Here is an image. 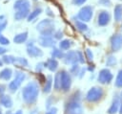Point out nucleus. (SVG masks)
I'll list each match as a JSON object with an SVG mask.
<instances>
[{"mask_svg": "<svg viewBox=\"0 0 122 114\" xmlns=\"http://www.w3.org/2000/svg\"><path fill=\"white\" fill-rule=\"evenodd\" d=\"M44 68H45V63H44V62H39V63H38V64L36 65L35 71L39 73V72H41V71H42V70H43Z\"/></svg>", "mask_w": 122, "mask_h": 114, "instance_id": "obj_38", "label": "nucleus"}, {"mask_svg": "<svg viewBox=\"0 0 122 114\" xmlns=\"http://www.w3.org/2000/svg\"><path fill=\"white\" fill-rule=\"evenodd\" d=\"M111 21V14L107 11H101L97 17V24L100 27L107 26Z\"/></svg>", "mask_w": 122, "mask_h": 114, "instance_id": "obj_13", "label": "nucleus"}, {"mask_svg": "<svg viewBox=\"0 0 122 114\" xmlns=\"http://www.w3.org/2000/svg\"><path fill=\"white\" fill-rule=\"evenodd\" d=\"M53 86H54V89L55 90H59L61 89V76H60V72L57 73L54 77V80H53Z\"/></svg>", "mask_w": 122, "mask_h": 114, "instance_id": "obj_28", "label": "nucleus"}, {"mask_svg": "<svg viewBox=\"0 0 122 114\" xmlns=\"http://www.w3.org/2000/svg\"><path fill=\"white\" fill-rule=\"evenodd\" d=\"M120 1H122V0H120Z\"/></svg>", "mask_w": 122, "mask_h": 114, "instance_id": "obj_53", "label": "nucleus"}, {"mask_svg": "<svg viewBox=\"0 0 122 114\" xmlns=\"http://www.w3.org/2000/svg\"><path fill=\"white\" fill-rule=\"evenodd\" d=\"M64 61L66 64H78L84 63L85 59L83 57L82 52L80 51H69L64 55Z\"/></svg>", "mask_w": 122, "mask_h": 114, "instance_id": "obj_4", "label": "nucleus"}, {"mask_svg": "<svg viewBox=\"0 0 122 114\" xmlns=\"http://www.w3.org/2000/svg\"><path fill=\"white\" fill-rule=\"evenodd\" d=\"M41 12H42V9H41V8H35L32 11H30V12L29 13V15H28V17H27L28 21H29V22L32 21L34 18H36L38 15H40Z\"/></svg>", "mask_w": 122, "mask_h": 114, "instance_id": "obj_23", "label": "nucleus"}, {"mask_svg": "<svg viewBox=\"0 0 122 114\" xmlns=\"http://www.w3.org/2000/svg\"><path fill=\"white\" fill-rule=\"evenodd\" d=\"M2 61L4 63H6V64H12L13 61H14V57L11 56V55H8V56L5 55L2 57Z\"/></svg>", "mask_w": 122, "mask_h": 114, "instance_id": "obj_29", "label": "nucleus"}, {"mask_svg": "<svg viewBox=\"0 0 122 114\" xmlns=\"http://www.w3.org/2000/svg\"><path fill=\"white\" fill-rule=\"evenodd\" d=\"M30 4L29 0H16L13 4V9L15 11L18 10H30Z\"/></svg>", "mask_w": 122, "mask_h": 114, "instance_id": "obj_14", "label": "nucleus"}, {"mask_svg": "<svg viewBox=\"0 0 122 114\" xmlns=\"http://www.w3.org/2000/svg\"><path fill=\"white\" fill-rule=\"evenodd\" d=\"M46 11H48V12H47V14H48V15H50V16H53V13H51V10H50V9H49V8H48V9H47V10H46Z\"/></svg>", "mask_w": 122, "mask_h": 114, "instance_id": "obj_44", "label": "nucleus"}, {"mask_svg": "<svg viewBox=\"0 0 122 114\" xmlns=\"http://www.w3.org/2000/svg\"><path fill=\"white\" fill-rule=\"evenodd\" d=\"M119 114H122V103H120V107H119Z\"/></svg>", "mask_w": 122, "mask_h": 114, "instance_id": "obj_46", "label": "nucleus"}, {"mask_svg": "<svg viewBox=\"0 0 122 114\" xmlns=\"http://www.w3.org/2000/svg\"><path fill=\"white\" fill-rule=\"evenodd\" d=\"M26 79V75L24 72L22 71H15V75H14V79L9 83L8 89L10 92L14 93L17 91V89L21 86L22 82L25 80Z\"/></svg>", "mask_w": 122, "mask_h": 114, "instance_id": "obj_5", "label": "nucleus"}, {"mask_svg": "<svg viewBox=\"0 0 122 114\" xmlns=\"http://www.w3.org/2000/svg\"><path fill=\"white\" fill-rule=\"evenodd\" d=\"M27 54L30 57H40L43 56L42 50L34 45L33 40L28 42V44H27Z\"/></svg>", "mask_w": 122, "mask_h": 114, "instance_id": "obj_8", "label": "nucleus"}, {"mask_svg": "<svg viewBox=\"0 0 122 114\" xmlns=\"http://www.w3.org/2000/svg\"><path fill=\"white\" fill-rule=\"evenodd\" d=\"M114 84H115V86L118 87V88L122 87V69L119 70V72H118V74H117V76H116Z\"/></svg>", "mask_w": 122, "mask_h": 114, "instance_id": "obj_30", "label": "nucleus"}, {"mask_svg": "<svg viewBox=\"0 0 122 114\" xmlns=\"http://www.w3.org/2000/svg\"><path fill=\"white\" fill-rule=\"evenodd\" d=\"M4 19V15H0V20H3Z\"/></svg>", "mask_w": 122, "mask_h": 114, "instance_id": "obj_49", "label": "nucleus"}, {"mask_svg": "<svg viewBox=\"0 0 122 114\" xmlns=\"http://www.w3.org/2000/svg\"><path fill=\"white\" fill-rule=\"evenodd\" d=\"M51 54V57L53 58H63L65 55L63 51H61V49H57V48H53Z\"/></svg>", "mask_w": 122, "mask_h": 114, "instance_id": "obj_27", "label": "nucleus"}, {"mask_svg": "<svg viewBox=\"0 0 122 114\" xmlns=\"http://www.w3.org/2000/svg\"><path fill=\"white\" fill-rule=\"evenodd\" d=\"M104 95V91L101 87H97V86H93L92 87L86 94V100L90 103H96L99 100H101V98Z\"/></svg>", "mask_w": 122, "mask_h": 114, "instance_id": "obj_6", "label": "nucleus"}, {"mask_svg": "<svg viewBox=\"0 0 122 114\" xmlns=\"http://www.w3.org/2000/svg\"><path fill=\"white\" fill-rule=\"evenodd\" d=\"M2 66H3V61L0 59V67H2Z\"/></svg>", "mask_w": 122, "mask_h": 114, "instance_id": "obj_48", "label": "nucleus"}, {"mask_svg": "<svg viewBox=\"0 0 122 114\" xmlns=\"http://www.w3.org/2000/svg\"><path fill=\"white\" fill-rule=\"evenodd\" d=\"M39 95V86L36 81H30L28 82L22 89V98L23 101L28 103H33Z\"/></svg>", "mask_w": 122, "mask_h": 114, "instance_id": "obj_1", "label": "nucleus"}, {"mask_svg": "<svg viewBox=\"0 0 122 114\" xmlns=\"http://www.w3.org/2000/svg\"><path fill=\"white\" fill-rule=\"evenodd\" d=\"M13 114H23V112H22V110H18V111H16V112L13 113Z\"/></svg>", "mask_w": 122, "mask_h": 114, "instance_id": "obj_47", "label": "nucleus"}, {"mask_svg": "<svg viewBox=\"0 0 122 114\" xmlns=\"http://www.w3.org/2000/svg\"><path fill=\"white\" fill-rule=\"evenodd\" d=\"M98 4L104 7H110L112 5V1L111 0H98Z\"/></svg>", "mask_w": 122, "mask_h": 114, "instance_id": "obj_34", "label": "nucleus"}, {"mask_svg": "<svg viewBox=\"0 0 122 114\" xmlns=\"http://www.w3.org/2000/svg\"><path fill=\"white\" fill-rule=\"evenodd\" d=\"M87 0H72L71 2H72V4L73 5H76V6H81V5H83L85 2H86Z\"/></svg>", "mask_w": 122, "mask_h": 114, "instance_id": "obj_39", "label": "nucleus"}, {"mask_svg": "<svg viewBox=\"0 0 122 114\" xmlns=\"http://www.w3.org/2000/svg\"><path fill=\"white\" fill-rule=\"evenodd\" d=\"M85 71H86V69H85V68H81V69H80V71H79L78 77H79V78H82V77H83V75L85 74Z\"/></svg>", "mask_w": 122, "mask_h": 114, "instance_id": "obj_42", "label": "nucleus"}, {"mask_svg": "<svg viewBox=\"0 0 122 114\" xmlns=\"http://www.w3.org/2000/svg\"><path fill=\"white\" fill-rule=\"evenodd\" d=\"M66 114H83V107L80 103V97H77L76 93L66 103L65 105Z\"/></svg>", "mask_w": 122, "mask_h": 114, "instance_id": "obj_2", "label": "nucleus"}, {"mask_svg": "<svg viewBox=\"0 0 122 114\" xmlns=\"http://www.w3.org/2000/svg\"><path fill=\"white\" fill-rule=\"evenodd\" d=\"M29 13H30V10H18V11H15L13 17L15 20L20 21L24 18H27Z\"/></svg>", "mask_w": 122, "mask_h": 114, "instance_id": "obj_18", "label": "nucleus"}, {"mask_svg": "<svg viewBox=\"0 0 122 114\" xmlns=\"http://www.w3.org/2000/svg\"><path fill=\"white\" fill-rule=\"evenodd\" d=\"M72 44H73L72 41H71V40H69V39H63V40H61V41L59 42V48H60L61 50L66 51V50H69V49L71 47Z\"/></svg>", "mask_w": 122, "mask_h": 114, "instance_id": "obj_25", "label": "nucleus"}, {"mask_svg": "<svg viewBox=\"0 0 122 114\" xmlns=\"http://www.w3.org/2000/svg\"><path fill=\"white\" fill-rule=\"evenodd\" d=\"M113 15H114V20L116 22H119L122 20V4H118L114 7Z\"/></svg>", "mask_w": 122, "mask_h": 114, "instance_id": "obj_21", "label": "nucleus"}, {"mask_svg": "<svg viewBox=\"0 0 122 114\" xmlns=\"http://www.w3.org/2000/svg\"><path fill=\"white\" fill-rule=\"evenodd\" d=\"M15 66H20V67H27L29 66V62L26 58L24 57H14L13 63Z\"/></svg>", "mask_w": 122, "mask_h": 114, "instance_id": "obj_24", "label": "nucleus"}, {"mask_svg": "<svg viewBox=\"0 0 122 114\" xmlns=\"http://www.w3.org/2000/svg\"><path fill=\"white\" fill-rule=\"evenodd\" d=\"M112 80V72L107 69V68H104V69H101L99 74H98V77H97V80L102 83V84H106V83H110Z\"/></svg>", "mask_w": 122, "mask_h": 114, "instance_id": "obj_9", "label": "nucleus"}, {"mask_svg": "<svg viewBox=\"0 0 122 114\" xmlns=\"http://www.w3.org/2000/svg\"><path fill=\"white\" fill-rule=\"evenodd\" d=\"M28 34H29L28 32H23V33H20V34H16L13 37V42L16 43V44H21V43L26 42V40L28 39Z\"/></svg>", "mask_w": 122, "mask_h": 114, "instance_id": "obj_19", "label": "nucleus"}, {"mask_svg": "<svg viewBox=\"0 0 122 114\" xmlns=\"http://www.w3.org/2000/svg\"><path fill=\"white\" fill-rule=\"evenodd\" d=\"M7 52V49L4 47H0V55H4Z\"/></svg>", "mask_w": 122, "mask_h": 114, "instance_id": "obj_43", "label": "nucleus"}, {"mask_svg": "<svg viewBox=\"0 0 122 114\" xmlns=\"http://www.w3.org/2000/svg\"><path fill=\"white\" fill-rule=\"evenodd\" d=\"M51 87H52V77L51 75H49L47 77V80H45V85H44V93H50L51 91Z\"/></svg>", "mask_w": 122, "mask_h": 114, "instance_id": "obj_22", "label": "nucleus"}, {"mask_svg": "<svg viewBox=\"0 0 122 114\" xmlns=\"http://www.w3.org/2000/svg\"><path fill=\"white\" fill-rule=\"evenodd\" d=\"M80 69H81V68L79 67V65H78V64H73V65L71 67V69H70V72H71V74H73V75H76V76H78Z\"/></svg>", "mask_w": 122, "mask_h": 114, "instance_id": "obj_32", "label": "nucleus"}, {"mask_svg": "<svg viewBox=\"0 0 122 114\" xmlns=\"http://www.w3.org/2000/svg\"><path fill=\"white\" fill-rule=\"evenodd\" d=\"M5 91H6V86L4 84H0V96L3 95L5 93Z\"/></svg>", "mask_w": 122, "mask_h": 114, "instance_id": "obj_41", "label": "nucleus"}, {"mask_svg": "<svg viewBox=\"0 0 122 114\" xmlns=\"http://www.w3.org/2000/svg\"><path fill=\"white\" fill-rule=\"evenodd\" d=\"M39 45H41L42 47H46V48H50V47H54L55 45V39L51 36V35H39L38 39H37Z\"/></svg>", "mask_w": 122, "mask_h": 114, "instance_id": "obj_11", "label": "nucleus"}, {"mask_svg": "<svg viewBox=\"0 0 122 114\" xmlns=\"http://www.w3.org/2000/svg\"><path fill=\"white\" fill-rule=\"evenodd\" d=\"M86 57H87V58L90 60V61H92V58H93V55H92V52L89 49V48H87L86 49Z\"/></svg>", "mask_w": 122, "mask_h": 114, "instance_id": "obj_36", "label": "nucleus"}, {"mask_svg": "<svg viewBox=\"0 0 122 114\" xmlns=\"http://www.w3.org/2000/svg\"><path fill=\"white\" fill-rule=\"evenodd\" d=\"M45 67H47L51 72H54L58 68V61L56 60V58L51 57L45 62Z\"/></svg>", "mask_w": 122, "mask_h": 114, "instance_id": "obj_17", "label": "nucleus"}, {"mask_svg": "<svg viewBox=\"0 0 122 114\" xmlns=\"http://www.w3.org/2000/svg\"><path fill=\"white\" fill-rule=\"evenodd\" d=\"M53 37L54 39H61L63 37V32H61V30H58L56 32L53 33Z\"/></svg>", "mask_w": 122, "mask_h": 114, "instance_id": "obj_35", "label": "nucleus"}, {"mask_svg": "<svg viewBox=\"0 0 122 114\" xmlns=\"http://www.w3.org/2000/svg\"><path fill=\"white\" fill-rule=\"evenodd\" d=\"M60 76H61V89L63 91H68L71 85V78L67 71H61Z\"/></svg>", "mask_w": 122, "mask_h": 114, "instance_id": "obj_10", "label": "nucleus"}, {"mask_svg": "<svg viewBox=\"0 0 122 114\" xmlns=\"http://www.w3.org/2000/svg\"><path fill=\"white\" fill-rule=\"evenodd\" d=\"M7 24H8L7 20H5V19L0 20V34H1V33H2L4 30H5V28H6Z\"/></svg>", "mask_w": 122, "mask_h": 114, "instance_id": "obj_37", "label": "nucleus"}, {"mask_svg": "<svg viewBox=\"0 0 122 114\" xmlns=\"http://www.w3.org/2000/svg\"><path fill=\"white\" fill-rule=\"evenodd\" d=\"M0 44L1 45H9L10 44V40L7 37H5L4 35H2L1 34H0Z\"/></svg>", "mask_w": 122, "mask_h": 114, "instance_id": "obj_33", "label": "nucleus"}, {"mask_svg": "<svg viewBox=\"0 0 122 114\" xmlns=\"http://www.w3.org/2000/svg\"><path fill=\"white\" fill-rule=\"evenodd\" d=\"M30 114H39V112H38V109H33Z\"/></svg>", "mask_w": 122, "mask_h": 114, "instance_id": "obj_45", "label": "nucleus"}, {"mask_svg": "<svg viewBox=\"0 0 122 114\" xmlns=\"http://www.w3.org/2000/svg\"><path fill=\"white\" fill-rule=\"evenodd\" d=\"M74 25L76 27L77 30H79L80 32H86L88 31V26L85 22L81 21V20H74Z\"/></svg>", "mask_w": 122, "mask_h": 114, "instance_id": "obj_26", "label": "nucleus"}, {"mask_svg": "<svg viewBox=\"0 0 122 114\" xmlns=\"http://www.w3.org/2000/svg\"><path fill=\"white\" fill-rule=\"evenodd\" d=\"M116 62H117L116 61V58L113 56H110V57H108V58L106 60V65L112 67V66H114L116 64Z\"/></svg>", "mask_w": 122, "mask_h": 114, "instance_id": "obj_31", "label": "nucleus"}, {"mask_svg": "<svg viewBox=\"0 0 122 114\" xmlns=\"http://www.w3.org/2000/svg\"><path fill=\"white\" fill-rule=\"evenodd\" d=\"M119 107H120V100H119L118 96H115L112 100V105L108 109V113L109 114H115L119 110Z\"/></svg>", "mask_w": 122, "mask_h": 114, "instance_id": "obj_15", "label": "nucleus"}, {"mask_svg": "<svg viewBox=\"0 0 122 114\" xmlns=\"http://www.w3.org/2000/svg\"><path fill=\"white\" fill-rule=\"evenodd\" d=\"M92 15H93V8L92 6L87 5L80 9V11L77 14V17L79 20H81L83 22H89L92 18Z\"/></svg>", "mask_w": 122, "mask_h": 114, "instance_id": "obj_7", "label": "nucleus"}, {"mask_svg": "<svg viewBox=\"0 0 122 114\" xmlns=\"http://www.w3.org/2000/svg\"><path fill=\"white\" fill-rule=\"evenodd\" d=\"M0 114H2V111H1V109H0Z\"/></svg>", "mask_w": 122, "mask_h": 114, "instance_id": "obj_50", "label": "nucleus"}, {"mask_svg": "<svg viewBox=\"0 0 122 114\" xmlns=\"http://www.w3.org/2000/svg\"><path fill=\"white\" fill-rule=\"evenodd\" d=\"M121 30H122V25H121Z\"/></svg>", "mask_w": 122, "mask_h": 114, "instance_id": "obj_51", "label": "nucleus"}, {"mask_svg": "<svg viewBox=\"0 0 122 114\" xmlns=\"http://www.w3.org/2000/svg\"><path fill=\"white\" fill-rule=\"evenodd\" d=\"M0 104L3 105L6 108H10L12 106L13 103H12V100L10 96L3 94V95L0 96Z\"/></svg>", "mask_w": 122, "mask_h": 114, "instance_id": "obj_16", "label": "nucleus"}, {"mask_svg": "<svg viewBox=\"0 0 122 114\" xmlns=\"http://www.w3.org/2000/svg\"><path fill=\"white\" fill-rule=\"evenodd\" d=\"M111 48L113 52H118L122 48V34H115L111 37Z\"/></svg>", "mask_w": 122, "mask_h": 114, "instance_id": "obj_12", "label": "nucleus"}, {"mask_svg": "<svg viewBox=\"0 0 122 114\" xmlns=\"http://www.w3.org/2000/svg\"><path fill=\"white\" fill-rule=\"evenodd\" d=\"M36 30L40 33V34L52 35L53 33L55 32V24H54V22L52 20H51L49 18L43 19L37 24Z\"/></svg>", "mask_w": 122, "mask_h": 114, "instance_id": "obj_3", "label": "nucleus"}, {"mask_svg": "<svg viewBox=\"0 0 122 114\" xmlns=\"http://www.w3.org/2000/svg\"><path fill=\"white\" fill-rule=\"evenodd\" d=\"M57 113V108L56 107H51V109H49L48 112H46V114H56Z\"/></svg>", "mask_w": 122, "mask_h": 114, "instance_id": "obj_40", "label": "nucleus"}, {"mask_svg": "<svg viewBox=\"0 0 122 114\" xmlns=\"http://www.w3.org/2000/svg\"><path fill=\"white\" fill-rule=\"evenodd\" d=\"M12 77V71L10 68H4L0 72V80H10Z\"/></svg>", "mask_w": 122, "mask_h": 114, "instance_id": "obj_20", "label": "nucleus"}, {"mask_svg": "<svg viewBox=\"0 0 122 114\" xmlns=\"http://www.w3.org/2000/svg\"><path fill=\"white\" fill-rule=\"evenodd\" d=\"M121 96H122V92H121Z\"/></svg>", "mask_w": 122, "mask_h": 114, "instance_id": "obj_52", "label": "nucleus"}]
</instances>
